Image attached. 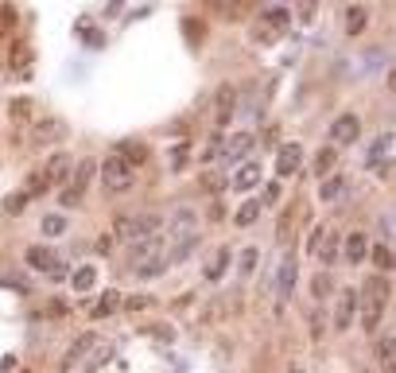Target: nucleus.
Returning a JSON list of instances; mask_svg holds the SVG:
<instances>
[{"label": "nucleus", "instance_id": "24", "mask_svg": "<svg viewBox=\"0 0 396 373\" xmlns=\"http://www.w3.org/2000/svg\"><path fill=\"white\" fill-rule=\"evenodd\" d=\"M195 222H198V214L190 207H179L175 214H171V234L175 237H187L190 229H195Z\"/></svg>", "mask_w": 396, "mask_h": 373}, {"label": "nucleus", "instance_id": "39", "mask_svg": "<svg viewBox=\"0 0 396 373\" xmlns=\"http://www.w3.org/2000/svg\"><path fill=\"white\" fill-rule=\"evenodd\" d=\"M257 245H249V249H241V276H249L253 268H257Z\"/></svg>", "mask_w": 396, "mask_h": 373}, {"label": "nucleus", "instance_id": "38", "mask_svg": "<svg viewBox=\"0 0 396 373\" xmlns=\"http://www.w3.org/2000/svg\"><path fill=\"white\" fill-rule=\"evenodd\" d=\"M113 358V346L105 342V346H93V350H89V370H98V365H105Z\"/></svg>", "mask_w": 396, "mask_h": 373}, {"label": "nucleus", "instance_id": "53", "mask_svg": "<svg viewBox=\"0 0 396 373\" xmlns=\"http://www.w3.org/2000/svg\"><path fill=\"white\" fill-rule=\"evenodd\" d=\"M291 373H307V370H299V365H296V370H291Z\"/></svg>", "mask_w": 396, "mask_h": 373}, {"label": "nucleus", "instance_id": "22", "mask_svg": "<svg viewBox=\"0 0 396 373\" xmlns=\"http://www.w3.org/2000/svg\"><path fill=\"white\" fill-rule=\"evenodd\" d=\"M156 249H163V241L159 237H144V241H132V253H129V268H136L140 261H148Z\"/></svg>", "mask_w": 396, "mask_h": 373}, {"label": "nucleus", "instance_id": "43", "mask_svg": "<svg viewBox=\"0 0 396 373\" xmlns=\"http://www.w3.org/2000/svg\"><path fill=\"white\" fill-rule=\"evenodd\" d=\"M43 191H47V179H43V171H35V175L28 179V198L43 195Z\"/></svg>", "mask_w": 396, "mask_h": 373}, {"label": "nucleus", "instance_id": "26", "mask_svg": "<svg viewBox=\"0 0 396 373\" xmlns=\"http://www.w3.org/2000/svg\"><path fill=\"white\" fill-rule=\"evenodd\" d=\"M120 304H125V300H120V292H105V295L98 300V304L89 307V319H109V315L117 311Z\"/></svg>", "mask_w": 396, "mask_h": 373}, {"label": "nucleus", "instance_id": "17", "mask_svg": "<svg viewBox=\"0 0 396 373\" xmlns=\"http://www.w3.org/2000/svg\"><path fill=\"white\" fill-rule=\"evenodd\" d=\"M117 156L125 159L129 167H144V164H148V144H140V140H120Z\"/></svg>", "mask_w": 396, "mask_h": 373}, {"label": "nucleus", "instance_id": "23", "mask_svg": "<svg viewBox=\"0 0 396 373\" xmlns=\"http://www.w3.org/2000/svg\"><path fill=\"white\" fill-rule=\"evenodd\" d=\"M198 249V234H187V237H175V245L168 249V257H171V265H183L190 253Z\"/></svg>", "mask_w": 396, "mask_h": 373}, {"label": "nucleus", "instance_id": "21", "mask_svg": "<svg viewBox=\"0 0 396 373\" xmlns=\"http://www.w3.org/2000/svg\"><path fill=\"white\" fill-rule=\"evenodd\" d=\"M93 171H98V164L82 156V164L74 167V171H70V186H74L78 195H86V186H89V179H93Z\"/></svg>", "mask_w": 396, "mask_h": 373}, {"label": "nucleus", "instance_id": "3", "mask_svg": "<svg viewBox=\"0 0 396 373\" xmlns=\"http://www.w3.org/2000/svg\"><path fill=\"white\" fill-rule=\"evenodd\" d=\"M159 222H163L159 214H125L113 222V237H120V241H144V237H156Z\"/></svg>", "mask_w": 396, "mask_h": 373}, {"label": "nucleus", "instance_id": "42", "mask_svg": "<svg viewBox=\"0 0 396 373\" xmlns=\"http://www.w3.org/2000/svg\"><path fill=\"white\" fill-rule=\"evenodd\" d=\"M24 207H28V195H8L4 198V214H20Z\"/></svg>", "mask_w": 396, "mask_h": 373}, {"label": "nucleus", "instance_id": "18", "mask_svg": "<svg viewBox=\"0 0 396 373\" xmlns=\"http://www.w3.org/2000/svg\"><path fill=\"white\" fill-rule=\"evenodd\" d=\"M28 265L39 268V272H55V268H59V253L47 249V245H31L28 249Z\"/></svg>", "mask_w": 396, "mask_h": 373}, {"label": "nucleus", "instance_id": "13", "mask_svg": "<svg viewBox=\"0 0 396 373\" xmlns=\"http://www.w3.org/2000/svg\"><path fill=\"white\" fill-rule=\"evenodd\" d=\"M296 257H284V265H280V276H276V295H280V304H287L291 300V292H296Z\"/></svg>", "mask_w": 396, "mask_h": 373}, {"label": "nucleus", "instance_id": "51", "mask_svg": "<svg viewBox=\"0 0 396 373\" xmlns=\"http://www.w3.org/2000/svg\"><path fill=\"white\" fill-rule=\"evenodd\" d=\"M237 4H241V0H237ZM218 8H222V12H226V16H229V12H233V0H218Z\"/></svg>", "mask_w": 396, "mask_h": 373}, {"label": "nucleus", "instance_id": "34", "mask_svg": "<svg viewBox=\"0 0 396 373\" xmlns=\"http://www.w3.org/2000/svg\"><path fill=\"white\" fill-rule=\"evenodd\" d=\"M330 288H334V276H330V272H318L315 280H311V292H315V300H327Z\"/></svg>", "mask_w": 396, "mask_h": 373}, {"label": "nucleus", "instance_id": "6", "mask_svg": "<svg viewBox=\"0 0 396 373\" xmlns=\"http://www.w3.org/2000/svg\"><path fill=\"white\" fill-rule=\"evenodd\" d=\"M357 137H361V117H357V113H342V117H334V125H330V144L346 148V144H354Z\"/></svg>", "mask_w": 396, "mask_h": 373}, {"label": "nucleus", "instance_id": "29", "mask_svg": "<svg viewBox=\"0 0 396 373\" xmlns=\"http://www.w3.org/2000/svg\"><path fill=\"white\" fill-rule=\"evenodd\" d=\"M369 257H373V265H377V272H393V265H396V257H393V249L388 245H369Z\"/></svg>", "mask_w": 396, "mask_h": 373}, {"label": "nucleus", "instance_id": "2", "mask_svg": "<svg viewBox=\"0 0 396 373\" xmlns=\"http://www.w3.org/2000/svg\"><path fill=\"white\" fill-rule=\"evenodd\" d=\"M98 171H101V186H105L109 195H129L132 186H136V175H132V167L125 164V159H120L117 152L101 159Z\"/></svg>", "mask_w": 396, "mask_h": 373}, {"label": "nucleus", "instance_id": "1", "mask_svg": "<svg viewBox=\"0 0 396 373\" xmlns=\"http://www.w3.org/2000/svg\"><path fill=\"white\" fill-rule=\"evenodd\" d=\"M388 300H393V284H388L385 272H373L361 284V295H357V315H361V331L377 334L381 323H385V311H388Z\"/></svg>", "mask_w": 396, "mask_h": 373}, {"label": "nucleus", "instance_id": "20", "mask_svg": "<svg viewBox=\"0 0 396 373\" xmlns=\"http://www.w3.org/2000/svg\"><path fill=\"white\" fill-rule=\"evenodd\" d=\"M346 179L342 175H327V179H318V198L323 202H342V195H346Z\"/></svg>", "mask_w": 396, "mask_h": 373}, {"label": "nucleus", "instance_id": "9", "mask_svg": "<svg viewBox=\"0 0 396 373\" xmlns=\"http://www.w3.org/2000/svg\"><path fill=\"white\" fill-rule=\"evenodd\" d=\"M43 179H47V186H66L70 179V156L66 152H55V156L47 159V167H39Z\"/></svg>", "mask_w": 396, "mask_h": 373}, {"label": "nucleus", "instance_id": "10", "mask_svg": "<svg viewBox=\"0 0 396 373\" xmlns=\"http://www.w3.org/2000/svg\"><path fill=\"white\" fill-rule=\"evenodd\" d=\"M171 268V257H168V249H156V253L148 257V261H140L132 272H136V280H156L159 272H168Z\"/></svg>", "mask_w": 396, "mask_h": 373}, {"label": "nucleus", "instance_id": "12", "mask_svg": "<svg viewBox=\"0 0 396 373\" xmlns=\"http://www.w3.org/2000/svg\"><path fill=\"white\" fill-rule=\"evenodd\" d=\"M299 167H303V148L299 144H280V156H276V171L280 175H299Z\"/></svg>", "mask_w": 396, "mask_h": 373}, {"label": "nucleus", "instance_id": "30", "mask_svg": "<svg viewBox=\"0 0 396 373\" xmlns=\"http://www.w3.org/2000/svg\"><path fill=\"white\" fill-rule=\"evenodd\" d=\"M366 24H369V16H366V8H361V4L346 8V35H361V31H366Z\"/></svg>", "mask_w": 396, "mask_h": 373}, {"label": "nucleus", "instance_id": "50", "mask_svg": "<svg viewBox=\"0 0 396 373\" xmlns=\"http://www.w3.org/2000/svg\"><path fill=\"white\" fill-rule=\"evenodd\" d=\"M12 113H16V117H28V101H12Z\"/></svg>", "mask_w": 396, "mask_h": 373}, {"label": "nucleus", "instance_id": "32", "mask_svg": "<svg viewBox=\"0 0 396 373\" xmlns=\"http://www.w3.org/2000/svg\"><path fill=\"white\" fill-rule=\"evenodd\" d=\"M260 210H264V207H260V202H245V207H241L237 214H233V222H237L241 229H249V226H257V218H260Z\"/></svg>", "mask_w": 396, "mask_h": 373}, {"label": "nucleus", "instance_id": "31", "mask_svg": "<svg viewBox=\"0 0 396 373\" xmlns=\"http://www.w3.org/2000/svg\"><path fill=\"white\" fill-rule=\"evenodd\" d=\"M377 358H381L385 370H393V365H396V334H385V338L377 342Z\"/></svg>", "mask_w": 396, "mask_h": 373}, {"label": "nucleus", "instance_id": "27", "mask_svg": "<svg viewBox=\"0 0 396 373\" xmlns=\"http://www.w3.org/2000/svg\"><path fill=\"white\" fill-rule=\"evenodd\" d=\"M338 257H342V237H338L334 229H327V237H323V249H318V261H323V265H334Z\"/></svg>", "mask_w": 396, "mask_h": 373}, {"label": "nucleus", "instance_id": "41", "mask_svg": "<svg viewBox=\"0 0 396 373\" xmlns=\"http://www.w3.org/2000/svg\"><path fill=\"white\" fill-rule=\"evenodd\" d=\"M55 132H59V128H55V121H39V128H35V144H47Z\"/></svg>", "mask_w": 396, "mask_h": 373}, {"label": "nucleus", "instance_id": "16", "mask_svg": "<svg viewBox=\"0 0 396 373\" xmlns=\"http://www.w3.org/2000/svg\"><path fill=\"white\" fill-rule=\"evenodd\" d=\"M287 24H291V16H287L284 8H272L264 20H260V40H276V35H284Z\"/></svg>", "mask_w": 396, "mask_h": 373}, {"label": "nucleus", "instance_id": "40", "mask_svg": "<svg viewBox=\"0 0 396 373\" xmlns=\"http://www.w3.org/2000/svg\"><path fill=\"white\" fill-rule=\"evenodd\" d=\"M323 237H327V226L311 229V237H307V253H311V257H318V249H323Z\"/></svg>", "mask_w": 396, "mask_h": 373}, {"label": "nucleus", "instance_id": "48", "mask_svg": "<svg viewBox=\"0 0 396 373\" xmlns=\"http://www.w3.org/2000/svg\"><path fill=\"white\" fill-rule=\"evenodd\" d=\"M47 315H51V319H62V315H66V304H62V300H55V304H47Z\"/></svg>", "mask_w": 396, "mask_h": 373}, {"label": "nucleus", "instance_id": "33", "mask_svg": "<svg viewBox=\"0 0 396 373\" xmlns=\"http://www.w3.org/2000/svg\"><path fill=\"white\" fill-rule=\"evenodd\" d=\"M296 218H299V202H291V207L280 214V226H276V237H280V241H287V234H291V222H296Z\"/></svg>", "mask_w": 396, "mask_h": 373}, {"label": "nucleus", "instance_id": "7", "mask_svg": "<svg viewBox=\"0 0 396 373\" xmlns=\"http://www.w3.org/2000/svg\"><path fill=\"white\" fill-rule=\"evenodd\" d=\"M233 109H237V89L229 86H218V94H214V128H226L229 121H233Z\"/></svg>", "mask_w": 396, "mask_h": 373}, {"label": "nucleus", "instance_id": "14", "mask_svg": "<svg viewBox=\"0 0 396 373\" xmlns=\"http://www.w3.org/2000/svg\"><path fill=\"white\" fill-rule=\"evenodd\" d=\"M253 144H257V137H253V132H237V137H229V140H226L222 156H226L229 164H237V159H245L249 152H253Z\"/></svg>", "mask_w": 396, "mask_h": 373}, {"label": "nucleus", "instance_id": "5", "mask_svg": "<svg viewBox=\"0 0 396 373\" xmlns=\"http://www.w3.org/2000/svg\"><path fill=\"white\" fill-rule=\"evenodd\" d=\"M354 319H357V292H354V288H342L338 300H334V319H330V323H334L338 334H342V331L354 327Z\"/></svg>", "mask_w": 396, "mask_h": 373}, {"label": "nucleus", "instance_id": "19", "mask_svg": "<svg viewBox=\"0 0 396 373\" xmlns=\"http://www.w3.org/2000/svg\"><path fill=\"white\" fill-rule=\"evenodd\" d=\"M334 167H338V148H334V144L318 148V152H315V164H311V171H315L318 179H327V175H334Z\"/></svg>", "mask_w": 396, "mask_h": 373}, {"label": "nucleus", "instance_id": "15", "mask_svg": "<svg viewBox=\"0 0 396 373\" xmlns=\"http://www.w3.org/2000/svg\"><path fill=\"white\" fill-rule=\"evenodd\" d=\"M342 257H346L350 265H361V261L369 257V237L361 234V229H354V234L342 241Z\"/></svg>", "mask_w": 396, "mask_h": 373}, {"label": "nucleus", "instance_id": "44", "mask_svg": "<svg viewBox=\"0 0 396 373\" xmlns=\"http://www.w3.org/2000/svg\"><path fill=\"white\" fill-rule=\"evenodd\" d=\"M12 28H16V12H12V8H0V40H4Z\"/></svg>", "mask_w": 396, "mask_h": 373}, {"label": "nucleus", "instance_id": "28", "mask_svg": "<svg viewBox=\"0 0 396 373\" xmlns=\"http://www.w3.org/2000/svg\"><path fill=\"white\" fill-rule=\"evenodd\" d=\"M226 268H229V249H218L206 265V284H218L222 276H226Z\"/></svg>", "mask_w": 396, "mask_h": 373}, {"label": "nucleus", "instance_id": "4", "mask_svg": "<svg viewBox=\"0 0 396 373\" xmlns=\"http://www.w3.org/2000/svg\"><path fill=\"white\" fill-rule=\"evenodd\" d=\"M393 144H396L393 132H381V137L369 144V152H366V167H369V171H388V167H393Z\"/></svg>", "mask_w": 396, "mask_h": 373}, {"label": "nucleus", "instance_id": "47", "mask_svg": "<svg viewBox=\"0 0 396 373\" xmlns=\"http://www.w3.org/2000/svg\"><path fill=\"white\" fill-rule=\"evenodd\" d=\"M78 202H82V195L74 186H66V191H62V207H78Z\"/></svg>", "mask_w": 396, "mask_h": 373}, {"label": "nucleus", "instance_id": "37", "mask_svg": "<svg viewBox=\"0 0 396 373\" xmlns=\"http://www.w3.org/2000/svg\"><path fill=\"white\" fill-rule=\"evenodd\" d=\"M62 229H66V218H62V214H47V218H43V234H47V237H59Z\"/></svg>", "mask_w": 396, "mask_h": 373}, {"label": "nucleus", "instance_id": "49", "mask_svg": "<svg viewBox=\"0 0 396 373\" xmlns=\"http://www.w3.org/2000/svg\"><path fill=\"white\" fill-rule=\"evenodd\" d=\"M148 304H152L148 295H132V300H129V304H125V307H132V311H144V307H148Z\"/></svg>", "mask_w": 396, "mask_h": 373}, {"label": "nucleus", "instance_id": "11", "mask_svg": "<svg viewBox=\"0 0 396 373\" xmlns=\"http://www.w3.org/2000/svg\"><path fill=\"white\" fill-rule=\"evenodd\" d=\"M93 346H98V334H78V338H74V346H70L66 350V358H62V373H70L74 370V365L82 362V358H89V350H93Z\"/></svg>", "mask_w": 396, "mask_h": 373}, {"label": "nucleus", "instance_id": "52", "mask_svg": "<svg viewBox=\"0 0 396 373\" xmlns=\"http://www.w3.org/2000/svg\"><path fill=\"white\" fill-rule=\"evenodd\" d=\"M388 89H393V94H396V67L388 70Z\"/></svg>", "mask_w": 396, "mask_h": 373}, {"label": "nucleus", "instance_id": "36", "mask_svg": "<svg viewBox=\"0 0 396 373\" xmlns=\"http://www.w3.org/2000/svg\"><path fill=\"white\" fill-rule=\"evenodd\" d=\"M144 334H148V338H159V342H175V331H171L168 323H148Z\"/></svg>", "mask_w": 396, "mask_h": 373}, {"label": "nucleus", "instance_id": "45", "mask_svg": "<svg viewBox=\"0 0 396 373\" xmlns=\"http://www.w3.org/2000/svg\"><path fill=\"white\" fill-rule=\"evenodd\" d=\"M280 202V183H268L264 195H260V207H276Z\"/></svg>", "mask_w": 396, "mask_h": 373}, {"label": "nucleus", "instance_id": "25", "mask_svg": "<svg viewBox=\"0 0 396 373\" xmlns=\"http://www.w3.org/2000/svg\"><path fill=\"white\" fill-rule=\"evenodd\" d=\"M93 284H98V268L93 265H78L70 272V288H74V292H89Z\"/></svg>", "mask_w": 396, "mask_h": 373}, {"label": "nucleus", "instance_id": "35", "mask_svg": "<svg viewBox=\"0 0 396 373\" xmlns=\"http://www.w3.org/2000/svg\"><path fill=\"white\" fill-rule=\"evenodd\" d=\"M187 159H190V144L183 140V144L171 148V171H183V167H187Z\"/></svg>", "mask_w": 396, "mask_h": 373}, {"label": "nucleus", "instance_id": "8", "mask_svg": "<svg viewBox=\"0 0 396 373\" xmlns=\"http://www.w3.org/2000/svg\"><path fill=\"white\" fill-rule=\"evenodd\" d=\"M260 179H264V171H260L257 159H245L241 167H233V191H237V195H245V191H257Z\"/></svg>", "mask_w": 396, "mask_h": 373}, {"label": "nucleus", "instance_id": "46", "mask_svg": "<svg viewBox=\"0 0 396 373\" xmlns=\"http://www.w3.org/2000/svg\"><path fill=\"white\" fill-rule=\"evenodd\" d=\"M315 20V0H299V24Z\"/></svg>", "mask_w": 396, "mask_h": 373}]
</instances>
